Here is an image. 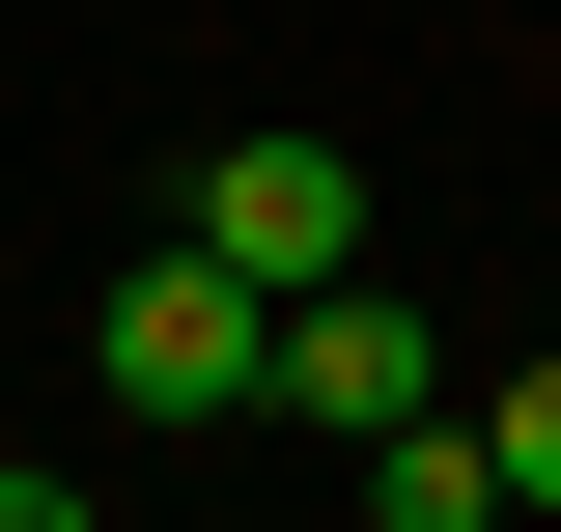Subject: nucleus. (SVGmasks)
<instances>
[{"instance_id":"f257e3e1","label":"nucleus","mask_w":561,"mask_h":532,"mask_svg":"<svg viewBox=\"0 0 561 532\" xmlns=\"http://www.w3.org/2000/svg\"><path fill=\"white\" fill-rule=\"evenodd\" d=\"M84 365H113V420H253L280 393V280H225L197 224H169V253L84 309Z\"/></svg>"},{"instance_id":"f03ea898","label":"nucleus","mask_w":561,"mask_h":532,"mask_svg":"<svg viewBox=\"0 0 561 532\" xmlns=\"http://www.w3.org/2000/svg\"><path fill=\"white\" fill-rule=\"evenodd\" d=\"M449 393V336L365 309V280H280V420H337V449H393V420Z\"/></svg>"},{"instance_id":"7ed1b4c3","label":"nucleus","mask_w":561,"mask_h":532,"mask_svg":"<svg viewBox=\"0 0 561 532\" xmlns=\"http://www.w3.org/2000/svg\"><path fill=\"white\" fill-rule=\"evenodd\" d=\"M197 253L225 280H365V169H337V140H225V169H197Z\"/></svg>"},{"instance_id":"20e7f679","label":"nucleus","mask_w":561,"mask_h":532,"mask_svg":"<svg viewBox=\"0 0 561 532\" xmlns=\"http://www.w3.org/2000/svg\"><path fill=\"white\" fill-rule=\"evenodd\" d=\"M365 532H505V449H478V420H449V393H421L393 449H365Z\"/></svg>"},{"instance_id":"39448f33","label":"nucleus","mask_w":561,"mask_h":532,"mask_svg":"<svg viewBox=\"0 0 561 532\" xmlns=\"http://www.w3.org/2000/svg\"><path fill=\"white\" fill-rule=\"evenodd\" d=\"M478 449H505V505H561V365H505V420H478Z\"/></svg>"},{"instance_id":"423d86ee","label":"nucleus","mask_w":561,"mask_h":532,"mask_svg":"<svg viewBox=\"0 0 561 532\" xmlns=\"http://www.w3.org/2000/svg\"><path fill=\"white\" fill-rule=\"evenodd\" d=\"M0 532H84V505H57V476H28V449H0Z\"/></svg>"}]
</instances>
